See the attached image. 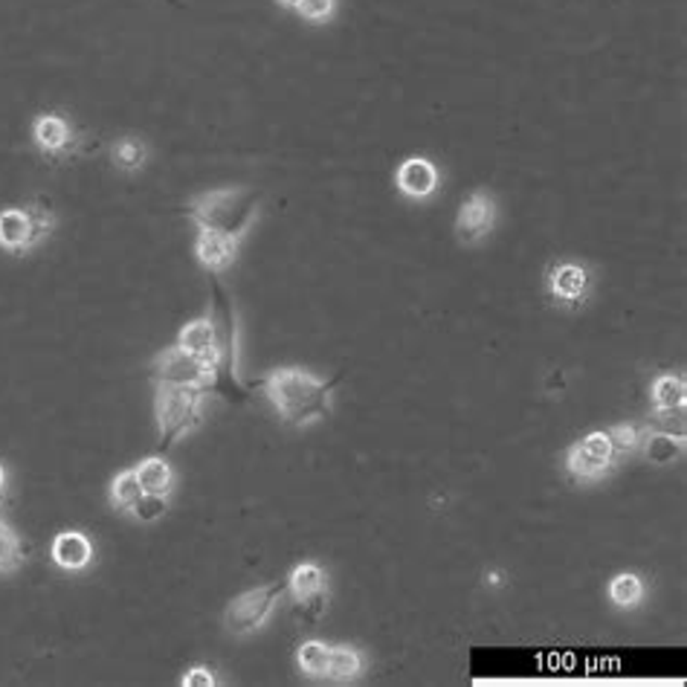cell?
<instances>
[{"label": "cell", "instance_id": "603a6c76", "mask_svg": "<svg viewBox=\"0 0 687 687\" xmlns=\"http://www.w3.org/2000/svg\"><path fill=\"white\" fill-rule=\"evenodd\" d=\"M114 163L123 171H140L145 166V160H149V149H145V142L133 140V137H123V140L114 145Z\"/></svg>", "mask_w": 687, "mask_h": 687}, {"label": "cell", "instance_id": "9c48e42d", "mask_svg": "<svg viewBox=\"0 0 687 687\" xmlns=\"http://www.w3.org/2000/svg\"><path fill=\"white\" fill-rule=\"evenodd\" d=\"M441 175L435 163L427 157H409L404 160L395 171V186L397 192L409 198V201H427L432 194L438 192Z\"/></svg>", "mask_w": 687, "mask_h": 687}, {"label": "cell", "instance_id": "52a82bcc", "mask_svg": "<svg viewBox=\"0 0 687 687\" xmlns=\"http://www.w3.org/2000/svg\"><path fill=\"white\" fill-rule=\"evenodd\" d=\"M496 224V201L485 189H476L468 201L458 206L456 239L461 244H479Z\"/></svg>", "mask_w": 687, "mask_h": 687}, {"label": "cell", "instance_id": "7402d4cb", "mask_svg": "<svg viewBox=\"0 0 687 687\" xmlns=\"http://www.w3.org/2000/svg\"><path fill=\"white\" fill-rule=\"evenodd\" d=\"M362 673V656L354 647H331V664H328V678L334 682H352Z\"/></svg>", "mask_w": 687, "mask_h": 687}, {"label": "cell", "instance_id": "4316f807", "mask_svg": "<svg viewBox=\"0 0 687 687\" xmlns=\"http://www.w3.org/2000/svg\"><path fill=\"white\" fill-rule=\"evenodd\" d=\"M24 209H27L29 220H33V232H36V241L41 244V241H44L47 236H50V232H53L55 215L50 209H47L44 203H27Z\"/></svg>", "mask_w": 687, "mask_h": 687}, {"label": "cell", "instance_id": "484cf974", "mask_svg": "<svg viewBox=\"0 0 687 687\" xmlns=\"http://www.w3.org/2000/svg\"><path fill=\"white\" fill-rule=\"evenodd\" d=\"M166 511H168V496H160V494H142L140 499H137V505L131 508V513L140 522L163 520Z\"/></svg>", "mask_w": 687, "mask_h": 687}, {"label": "cell", "instance_id": "4fadbf2b", "mask_svg": "<svg viewBox=\"0 0 687 687\" xmlns=\"http://www.w3.org/2000/svg\"><path fill=\"white\" fill-rule=\"evenodd\" d=\"M0 247L7 253H27V250L38 247L33 220L24 206H10L0 212Z\"/></svg>", "mask_w": 687, "mask_h": 687}, {"label": "cell", "instance_id": "6da1fadb", "mask_svg": "<svg viewBox=\"0 0 687 687\" xmlns=\"http://www.w3.org/2000/svg\"><path fill=\"white\" fill-rule=\"evenodd\" d=\"M340 378H317L308 369H276L267 378L256 380V389L273 404L284 423L308 427L331 415V392Z\"/></svg>", "mask_w": 687, "mask_h": 687}, {"label": "cell", "instance_id": "f546056e", "mask_svg": "<svg viewBox=\"0 0 687 687\" xmlns=\"http://www.w3.org/2000/svg\"><path fill=\"white\" fill-rule=\"evenodd\" d=\"M502 581H505V574H502V572L485 574V583H487V586H502Z\"/></svg>", "mask_w": 687, "mask_h": 687}, {"label": "cell", "instance_id": "cb8c5ba5", "mask_svg": "<svg viewBox=\"0 0 687 687\" xmlns=\"http://www.w3.org/2000/svg\"><path fill=\"white\" fill-rule=\"evenodd\" d=\"M21 560H24V555H21L18 534L0 522V572H15Z\"/></svg>", "mask_w": 687, "mask_h": 687}, {"label": "cell", "instance_id": "d6986e66", "mask_svg": "<svg viewBox=\"0 0 687 687\" xmlns=\"http://www.w3.org/2000/svg\"><path fill=\"white\" fill-rule=\"evenodd\" d=\"M644 598V581L633 572H621L609 581V600L618 609H635Z\"/></svg>", "mask_w": 687, "mask_h": 687}, {"label": "cell", "instance_id": "277c9868", "mask_svg": "<svg viewBox=\"0 0 687 687\" xmlns=\"http://www.w3.org/2000/svg\"><path fill=\"white\" fill-rule=\"evenodd\" d=\"M284 591H288V583H270V586L241 591L239 598L229 600L227 612H224V626L232 635L258 633L270 621L273 609L284 598Z\"/></svg>", "mask_w": 687, "mask_h": 687}, {"label": "cell", "instance_id": "5b68a950", "mask_svg": "<svg viewBox=\"0 0 687 687\" xmlns=\"http://www.w3.org/2000/svg\"><path fill=\"white\" fill-rule=\"evenodd\" d=\"M149 374L157 386H198L203 392L215 386V371L189 352H183L180 345L160 352L151 360Z\"/></svg>", "mask_w": 687, "mask_h": 687}, {"label": "cell", "instance_id": "8992f818", "mask_svg": "<svg viewBox=\"0 0 687 687\" xmlns=\"http://www.w3.org/2000/svg\"><path fill=\"white\" fill-rule=\"evenodd\" d=\"M612 461H615V453L607 432H589L586 438L574 441L572 447L565 449V470L581 485H591L607 476Z\"/></svg>", "mask_w": 687, "mask_h": 687}, {"label": "cell", "instance_id": "8fae6325", "mask_svg": "<svg viewBox=\"0 0 687 687\" xmlns=\"http://www.w3.org/2000/svg\"><path fill=\"white\" fill-rule=\"evenodd\" d=\"M288 591L302 609H310V618H317L326 607V572L317 563L296 565L288 577Z\"/></svg>", "mask_w": 687, "mask_h": 687}, {"label": "cell", "instance_id": "1f68e13d", "mask_svg": "<svg viewBox=\"0 0 687 687\" xmlns=\"http://www.w3.org/2000/svg\"><path fill=\"white\" fill-rule=\"evenodd\" d=\"M3 487H7V470L0 465V494H3Z\"/></svg>", "mask_w": 687, "mask_h": 687}, {"label": "cell", "instance_id": "30bf717a", "mask_svg": "<svg viewBox=\"0 0 687 687\" xmlns=\"http://www.w3.org/2000/svg\"><path fill=\"white\" fill-rule=\"evenodd\" d=\"M194 258L209 273H224L239 258V239H229V236H220V232L201 229L194 236Z\"/></svg>", "mask_w": 687, "mask_h": 687}, {"label": "cell", "instance_id": "2e32d148", "mask_svg": "<svg viewBox=\"0 0 687 687\" xmlns=\"http://www.w3.org/2000/svg\"><path fill=\"white\" fill-rule=\"evenodd\" d=\"M33 140L44 154H62L73 142V128L64 116L41 114L33 123Z\"/></svg>", "mask_w": 687, "mask_h": 687}, {"label": "cell", "instance_id": "3957f363", "mask_svg": "<svg viewBox=\"0 0 687 687\" xmlns=\"http://www.w3.org/2000/svg\"><path fill=\"white\" fill-rule=\"evenodd\" d=\"M203 389L198 386H157L154 415H157L160 449L175 447L177 441L198 430L203 415Z\"/></svg>", "mask_w": 687, "mask_h": 687}, {"label": "cell", "instance_id": "5bb4252c", "mask_svg": "<svg viewBox=\"0 0 687 687\" xmlns=\"http://www.w3.org/2000/svg\"><path fill=\"white\" fill-rule=\"evenodd\" d=\"M50 557H53V563L59 569H64V572H81L93 560V543L81 531H62L53 539Z\"/></svg>", "mask_w": 687, "mask_h": 687}, {"label": "cell", "instance_id": "9a60e30c", "mask_svg": "<svg viewBox=\"0 0 687 687\" xmlns=\"http://www.w3.org/2000/svg\"><path fill=\"white\" fill-rule=\"evenodd\" d=\"M652 395V409H656V418H667V415H685L687 404V383L682 374H659L652 380L650 386Z\"/></svg>", "mask_w": 687, "mask_h": 687}, {"label": "cell", "instance_id": "7a4b0ae2", "mask_svg": "<svg viewBox=\"0 0 687 687\" xmlns=\"http://www.w3.org/2000/svg\"><path fill=\"white\" fill-rule=\"evenodd\" d=\"M262 206V192L250 186H224L212 189L186 203V218L194 220L198 229L220 232L229 239H244L250 224L256 220Z\"/></svg>", "mask_w": 687, "mask_h": 687}, {"label": "cell", "instance_id": "d4e9b609", "mask_svg": "<svg viewBox=\"0 0 687 687\" xmlns=\"http://www.w3.org/2000/svg\"><path fill=\"white\" fill-rule=\"evenodd\" d=\"M609 444H612V453L618 456H626V453H635L638 444H641V430L635 423H618L612 430H607Z\"/></svg>", "mask_w": 687, "mask_h": 687}, {"label": "cell", "instance_id": "ac0fdd59", "mask_svg": "<svg viewBox=\"0 0 687 687\" xmlns=\"http://www.w3.org/2000/svg\"><path fill=\"white\" fill-rule=\"evenodd\" d=\"M638 447L644 449V458L650 465L664 468V465H673L676 458H682V453H685V435L682 432L678 435H673V432H652L650 438H641Z\"/></svg>", "mask_w": 687, "mask_h": 687}, {"label": "cell", "instance_id": "e0dca14e", "mask_svg": "<svg viewBox=\"0 0 687 687\" xmlns=\"http://www.w3.org/2000/svg\"><path fill=\"white\" fill-rule=\"evenodd\" d=\"M137 479L145 494H160L168 496L171 494V485H175V473H171V465H168L163 456H149L142 458L137 465Z\"/></svg>", "mask_w": 687, "mask_h": 687}, {"label": "cell", "instance_id": "ffe728a7", "mask_svg": "<svg viewBox=\"0 0 687 687\" xmlns=\"http://www.w3.org/2000/svg\"><path fill=\"white\" fill-rule=\"evenodd\" d=\"M145 494L140 485V479H137V470H123L119 476L111 482V505H114L116 511H125L131 513V508L137 505V499Z\"/></svg>", "mask_w": 687, "mask_h": 687}, {"label": "cell", "instance_id": "4dcf8cb0", "mask_svg": "<svg viewBox=\"0 0 687 687\" xmlns=\"http://www.w3.org/2000/svg\"><path fill=\"white\" fill-rule=\"evenodd\" d=\"M279 7H284V10H296V7H300V0H279Z\"/></svg>", "mask_w": 687, "mask_h": 687}, {"label": "cell", "instance_id": "83f0119b", "mask_svg": "<svg viewBox=\"0 0 687 687\" xmlns=\"http://www.w3.org/2000/svg\"><path fill=\"white\" fill-rule=\"evenodd\" d=\"M334 10L336 0H300V7H296V12L310 24H326L334 15Z\"/></svg>", "mask_w": 687, "mask_h": 687}, {"label": "cell", "instance_id": "f1b7e54d", "mask_svg": "<svg viewBox=\"0 0 687 687\" xmlns=\"http://www.w3.org/2000/svg\"><path fill=\"white\" fill-rule=\"evenodd\" d=\"M180 685L183 687H215L218 685V678H215V673H212L209 667L194 664V667L186 670L183 678H180Z\"/></svg>", "mask_w": 687, "mask_h": 687}, {"label": "cell", "instance_id": "7c38bea8", "mask_svg": "<svg viewBox=\"0 0 687 687\" xmlns=\"http://www.w3.org/2000/svg\"><path fill=\"white\" fill-rule=\"evenodd\" d=\"M177 345L201 362H206L212 371H218V331H215V322L209 317L186 322L177 334Z\"/></svg>", "mask_w": 687, "mask_h": 687}, {"label": "cell", "instance_id": "ba28073f", "mask_svg": "<svg viewBox=\"0 0 687 687\" xmlns=\"http://www.w3.org/2000/svg\"><path fill=\"white\" fill-rule=\"evenodd\" d=\"M591 291L589 267L581 262H557L548 270V293L560 305H583Z\"/></svg>", "mask_w": 687, "mask_h": 687}, {"label": "cell", "instance_id": "44dd1931", "mask_svg": "<svg viewBox=\"0 0 687 687\" xmlns=\"http://www.w3.org/2000/svg\"><path fill=\"white\" fill-rule=\"evenodd\" d=\"M300 670L310 678H326L328 664H331V647L322 641H305L296 652Z\"/></svg>", "mask_w": 687, "mask_h": 687}]
</instances>
